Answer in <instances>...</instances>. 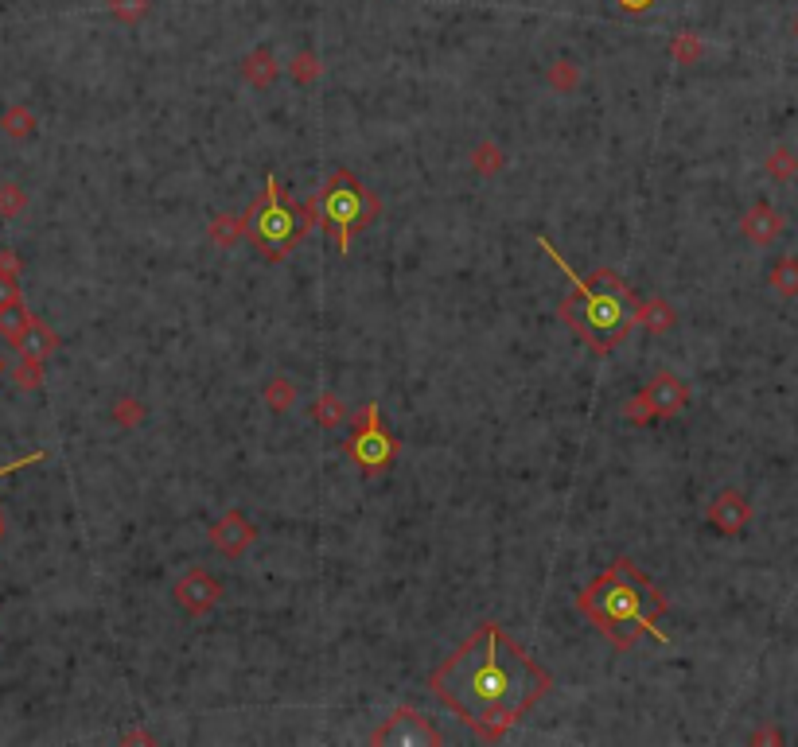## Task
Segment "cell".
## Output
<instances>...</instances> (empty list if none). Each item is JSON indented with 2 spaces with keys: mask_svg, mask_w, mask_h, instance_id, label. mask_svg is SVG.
<instances>
[{
  "mask_svg": "<svg viewBox=\"0 0 798 747\" xmlns=\"http://www.w3.org/2000/svg\"><path fill=\"white\" fill-rule=\"evenodd\" d=\"M429 689L483 744H495L553 689V677L499 623H483L433 670Z\"/></svg>",
  "mask_w": 798,
  "mask_h": 747,
  "instance_id": "cell-1",
  "label": "cell"
},
{
  "mask_svg": "<svg viewBox=\"0 0 798 747\" xmlns=\"http://www.w3.org/2000/svg\"><path fill=\"white\" fill-rule=\"evenodd\" d=\"M666 607H670L666 592L658 584H651L627 557L612 561L577 596V611L616 650H631L643 635H654L658 642H670L666 631H658V619L666 615Z\"/></svg>",
  "mask_w": 798,
  "mask_h": 747,
  "instance_id": "cell-2",
  "label": "cell"
},
{
  "mask_svg": "<svg viewBox=\"0 0 798 747\" xmlns=\"http://www.w3.org/2000/svg\"><path fill=\"white\" fill-rule=\"evenodd\" d=\"M538 246L549 253V261L569 277L573 292L557 304V316L573 327V335L592 347V355H612L619 343L631 335V327L639 323V296L631 292V285L612 273L600 269L588 281H581L573 273V265L557 253V246L549 238H538Z\"/></svg>",
  "mask_w": 798,
  "mask_h": 747,
  "instance_id": "cell-3",
  "label": "cell"
},
{
  "mask_svg": "<svg viewBox=\"0 0 798 747\" xmlns=\"http://www.w3.org/2000/svg\"><path fill=\"white\" fill-rule=\"evenodd\" d=\"M316 222H320V207L316 203H296L285 191V183L269 172L261 199L246 211V238L269 261H281L312 234Z\"/></svg>",
  "mask_w": 798,
  "mask_h": 747,
  "instance_id": "cell-4",
  "label": "cell"
},
{
  "mask_svg": "<svg viewBox=\"0 0 798 747\" xmlns=\"http://www.w3.org/2000/svg\"><path fill=\"white\" fill-rule=\"evenodd\" d=\"M316 207H320V226L327 230V238L339 246V253H347L355 234H363L366 226L378 222V214H382L378 195L347 168H331L327 172Z\"/></svg>",
  "mask_w": 798,
  "mask_h": 747,
  "instance_id": "cell-5",
  "label": "cell"
},
{
  "mask_svg": "<svg viewBox=\"0 0 798 747\" xmlns=\"http://www.w3.org/2000/svg\"><path fill=\"white\" fill-rule=\"evenodd\" d=\"M347 456L359 463L363 471H382L398 456V440L394 432L382 425V409L374 401H366L351 421V440H347Z\"/></svg>",
  "mask_w": 798,
  "mask_h": 747,
  "instance_id": "cell-6",
  "label": "cell"
},
{
  "mask_svg": "<svg viewBox=\"0 0 798 747\" xmlns=\"http://www.w3.org/2000/svg\"><path fill=\"white\" fill-rule=\"evenodd\" d=\"M370 744L374 747H429V744H444V736L433 728V720L425 716V712L417 709H398L374 736H370Z\"/></svg>",
  "mask_w": 798,
  "mask_h": 747,
  "instance_id": "cell-7",
  "label": "cell"
},
{
  "mask_svg": "<svg viewBox=\"0 0 798 747\" xmlns=\"http://www.w3.org/2000/svg\"><path fill=\"white\" fill-rule=\"evenodd\" d=\"M172 596H176V604H180L187 615H207V611L218 604V596H222V584H218L211 572L191 569L176 580Z\"/></svg>",
  "mask_w": 798,
  "mask_h": 747,
  "instance_id": "cell-8",
  "label": "cell"
},
{
  "mask_svg": "<svg viewBox=\"0 0 798 747\" xmlns=\"http://www.w3.org/2000/svg\"><path fill=\"white\" fill-rule=\"evenodd\" d=\"M705 518H709V526H717L721 534L736 537V534H744V526L752 522V502L740 495V491L725 487L721 495H713L709 510H705Z\"/></svg>",
  "mask_w": 798,
  "mask_h": 747,
  "instance_id": "cell-9",
  "label": "cell"
},
{
  "mask_svg": "<svg viewBox=\"0 0 798 747\" xmlns=\"http://www.w3.org/2000/svg\"><path fill=\"white\" fill-rule=\"evenodd\" d=\"M254 541H257V526L246 514H238V510H230L222 522L211 526V545H215L218 553H226V557H242Z\"/></svg>",
  "mask_w": 798,
  "mask_h": 747,
  "instance_id": "cell-10",
  "label": "cell"
},
{
  "mask_svg": "<svg viewBox=\"0 0 798 747\" xmlns=\"http://www.w3.org/2000/svg\"><path fill=\"white\" fill-rule=\"evenodd\" d=\"M643 393H647V401H651L654 417H678V413L690 405V386H686L678 374H670V370L654 374L651 386Z\"/></svg>",
  "mask_w": 798,
  "mask_h": 747,
  "instance_id": "cell-11",
  "label": "cell"
},
{
  "mask_svg": "<svg viewBox=\"0 0 798 747\" xmlns=\"http://www.w3.org/2000/svg\"><path fill=\"white\" fill-rule=\"evenodd\" d=\"M740 230H744V238L748 242H756V246H771L783 230H787V218L775 211L771 203H756L752 211H744L740 218Z\"/></svg>",
  "mask_w": 798,
  "mask_h": 747,
  "instance_id": "cell-12",
  "label": "cell"
},
{
  "mask_svg": "<svg viewBox=\"0 0 798 747\" xmlns=\"http://www.w3.org/2000/svg\"><path fill=\"white\" fill-rule=\"evenodd\" d=\"M16 351H20L24 358H32V362H43V358H51L55 351H59V335H55L47 323L32 320V327L20 335Z\"/></svg>",
  "mask_w": 798,
  "mask_h": 747,
  "instance_id": "cell-13",
  "label": "cell"
},
{
  "mask_svg": "<svg viewBox=\"0 0 798 747\" xmlns=\"http://www.w3.org/2000/svg\"><path fill=\"white\" fill-rule=\"evenodd\" d=\"M242 78H246L250 86H257V90L273 86V82H277V55H273L269 47L250 51V55L242 59Z\"/></svg>",
  "mask_w": 798,
  "mask_h": 747,
  "instance_id": "cell-14",
  "label": "cell"
},
{
  "mask_svg": "<svg viewBox=\"0 0 798 747\" xmlns=\"http://www.w3.org/2000/svg\"><path fill=\"white\" fill-rule=\"evenodd\" d=\"M207 238L222 249L238 246L246 238V214H215L211 226H207Z\"/></svg>",
  "mask_w": 798,
  "mask_h": 747,
  "instance_id": "cell-15",
  "label": "cell"
},
{
  "mask_svg": "<svg viewBox=\"0 0 798 747\" xmlns=\"http://www.w3.org/2000/svg\"><path fill=\"white\" fill-rule=\"evenodd\" d=\"M767 285L775 288L779 296H798V257L795 253H787V257H779V261L771 265Z\"/></svg>",
  "mask_w": 798,
  "mask_h": 747,
  "instance_id": "cell-16",
  "label": "cell"
},
{
  "mask_svg": "<svg viewBox=\"0 0 798 747\" xmlns=\"http://www.w3.org/2000/svg\"><path fill=\"white\" fill-rule=\"evenodd\" d=\"M32 320H36V316H32V312H28L24 304H12V308H0V339L16 347V343H20V335H24L28 327H32Z\"/></svg>",
  "mask_w": 798,
  "mask_h": 747,
  "instance_id": "cell-17",
  "label": "cell"
},
{
  "mask_svg": "<svg viewBox=\"0 0 798 747\" xmlns=\"http://www.w3.org/2000/svg\"><path fill=\"white\" fill-rule=\"evenodd\" d=\"M674 308L666 304V300H658V296H651V300H639V323H647L654 335H662V331H670L674 327Z\"/></svg>",
  "mask_w": 798,
  "mask_h": 747,
  "instance_id": "cell-18",
  "label": "cell"
},
{
  "mask_svg": "<svg viewBox=\"0 0 798 747\" xmlns=\"http://www.w3.org/2000/svg\"><path fill=\"white\" fill-rule=\"evenodd\" d=\"M763 168H767V176L779 179V183H791L798 176V156L787 148V144H775L771 152H767V160H763Z\"/></svg>",
  "mask_w": 798,
  "mask_h": 747,
  "instance_id": "cell-19",
  "label": "cell"
},
{
  "mask_svg": "<svg viewBox=\"0 0 798 747\" xmlns=\"http://www.w3.org/2000/svg\"><path fill=\"white\" fill-rule=\"evenodd\" d=\"M312 417H316V425L339 428L343 421H347V405H343L339 393H320V397L312 401Z\"/></svg>",
  "mask_w": 798,
  "mask_h": 747,
  "instance_id": "cell-20",
  "label": "cell"
},
{
  "mask_svg": "<svg viewBox=\"0 0 798 747\" xmlns=\"http://www.w3.org/2000/svg\"><path fill=\"white\" fill-rule=\"evenodd\" d=\"M701 55H705V43H701L697 32H678L674 43H670V59H674L678 67H697Z\"/></svg>",
  "mask_w": 798,
  "mask_h": 747,
  "instance_id": "cell-21",
  "label": "cell"
},
{
  "mask_svg": "<svg viewBox=\"0 0 798 747\" xmlns=\"http://www.w3.org/2000/svg\"><path fill=\"white\" fill-rule=\"evenodd\" d=\"M0 129H4L12 141H24V137L36 133V113H32L28 106H12L4 117H0Z\"/></svg>",
  "mask_w": 798,
  "mask_h": 747,
  "instance_id": "cell-22",
  "label": "cell"
},
{
  "mask_svg": "<svg viewBox=\"0 0 798 747\" xmlns=\"http://www.w3.org/2000/svg\"><path fill=\"white\" fill-rule=\"evenodd\" d=\"M292 401H296V386H292L289 378H273V382L265 386V405H269L273 413H289Z\"/></svg>",
  "mask_w": 798,
  "mask_h": 747,
  "instance_id": "cell-23",
  "label": "cell"
},
{
  "mask_svg": "<svg viewBox=\"0 0 798 747\" xmlns=\"http://www.w3.org/2000/svg\"><path fill=\"white\" fill-rule=\"evenodd\" d=\"M472 164H475V172H483V176L499 172V168H503V148H499V144H491V141H483L472 152Z\"/></svg>",
  "mask_w": 798,
  "mask_h": 747,
  "instance_id": "cell-24",
  "label": "cell"
},
{
  "mask_svg": "<svg viewBox=\"0 0 798 747\" xmlns=\"http://www.w3.org/2000/svg\"><path fill=\"white\" fill-rule=\"evenodd\" d=\"M28 207V191L20 183H0V214L4 218H16V214Z\"/></svg>",
  "mask_w": 798,
  "mask_h": 747,
  "instance_id": "cell-25",
  "label": "cell"
},
{
  "mask_svg": "<svg viewBox=\"0 0 798 747\" xmlns=\"http://www.w3.org/2000/svg\"><path fill=\"white\" fill-rule=\"evenodd\" d=\"M623 417L631 421V425H651V421H658L651 409V401H647V393L639 390L631 401H623Z\"/></svg>",
  "mask_w": 798,
  "mask_h": 747,
  "instance_id": "cell-26",
  "label": "cell"
},
{
  "mask_svg": "<svg viewBox=\"0 0 798 747\" xmlns=\"http://www.w3.org/2000/svg\"><path fill=\"white\" fill-rule=\"evenodd\" d=\"M148 4H152V0H109V12H113L121 24H137V20H145Z\"/></svg>",
  "mask_w": 798,
  "mask_h": 747,
  "instance_id": "cell-27",
  "label": "cell"
},
{
  "mask_svg": "<svg viewBox=\"0 0 798 747\" xmlns=\"http://www.w3.org/2000/svg\"><path fill=\"white\" fill-rule=\"evenodd\" d=\"M292 78L300 82V86H308V82H316L320 78V59L312 55V51H300L296 59H292Z\"/></svg>",
  "mask_w": 798,
  "mask_h": 747,
  "instance_id": "cell-28",
  "label": "cell"
},
{
  "mask_svg": "<svg viewBox=\"0 0 798 747\" xmlns=\"http://www.w3.org/2000/svg\"><path fill=\"white\" fill-rule=\"evenodd\" d=\"M12 378H16V386H20V390H39V386H43V362L24 358V362L16 366V374H12Z\"/></svg>",
  "mask_w": 798,
  "mask_h": 747,
  "instance_id": "cell-29",
  "label": "cell"
},
{
  "mask_svg": "<svg viewBox=\"0 0 798 747\" xmlns=\"http://www.w3.org/2000/svg\"><path fill=\"white\" fill-rule=\"evenodd\" d=\"M113 417H117V425H141L145 421V405L137 397H121L113 405Z\"/></svg>",
  "mask_w": 798,
  "mask_h": 747,
  "instance_id": "cell-30",
  "label": "cell"
},
{
  "mask_svg": "<svg viewBox=\"0 0 798 747\" xmlns=\"http://www.w3.org/2000/svg\"><path fill=\"white\" fill-rule=\"evenodd\" d=\"M577 82H581V71H577L569 59H561V63L549 67V86H557V90H573Z\"/></svg>",
  "mask_w": 798,
  "mask_h": 747,
  "instance_id": "cell-31",
  "label": "cell"
},
{
  "mask_svg": "<svg viewBox=\"0 0 798 747\" xmlns=\"http://www.w3.org/2000/svg\"><path fill=\"white\" fill-rule=\"evenodd\" d=\"M12 304H24V292L16 285V277H0V308H12Z\"/></svg>",
  "mask_w": 798,
  "mask_h": 747,
  "instance_id": "cell-32",
  "label": "cell"
},
{
  "mask_svg": "<svg viewBox=\"0 0 798 747\" xmlns=\"http://www.w3.org/2000/svg\"><path fill=\"white\" fill-rule=\"evenodd\" d=\"M0 277H20V257L12 249H0Z\"/></svg>",
  "mask_w": 798,
  "mask_h": 747,
  "instance_id": "cell-33",
  "label": "cell"
},
{
  "mask_svg": "<svg viewBox=\"0 0 798 747\" xmlns=\"http://www.w3.org/2000/svg\"><path fill=\"white\" fill-rule=\"evenodd\" d=\"M651 4H654V0H619V8H623V12H647Z\"/></svg>",
  "mask_w": 798,
  "mask_h": 747,
  "instance_id": "cell-34",
  "label": "cell"
},
{
  "mask_svg": "<svg viewBox=\"0 0 798 747\" xmlns=\"http://www.w3.org/2000/svg\"><path fill=\"white\" fill-rule=\"evenodd\" d=\"M752 740H756V744H779V740H783V736H779V732H756V736H752Z\"/></svg>",
  "mask_w": 798,
  "mask_h": 747,
  "instance_id": "cell-35",
  "label": "cell"
},
{
  "mask_svg": "<svg viewBox=\"0 0 798 747\" xmlns=\"http://www.w3.org/2000/svg\"><path fill=\"white\" fill-rule=\"evenodd\" d=\"M795 36H798V20H795Z\"/></svg>",
  "mask_w": 798,
  "mask_h": 747,
  "instance_id": "cell-36",
  "label": "cell"
},
{
  "mask_svg": "<svg viewBox=\"0 0 798 747\" xmlns=\"http://www.w3.org/2000/svg\"><path fill=\"white\" fill-rule=\"evenodd\" d=\"M0 370H4V362H0Z\"/></svg>",
  "mask_w": 798,
  "mask_h": 747,
  "instance_id": "cell-37",
  "label": "cell"
},
{
  "mask_svg": "<svg viewBox=\"0 0 798 747\" xmlns=\"http://www.w3.org/2000/svg\"><path fill=\"white\" fill-rule=\"evenodd\" d=\"M795 179H798V176H795Z\"/></svg>",
  "mask_w": 798,
  "mask_h": 747,
  "instance_id": "cell-38",
  "label": "cell"
}]
</instances>
